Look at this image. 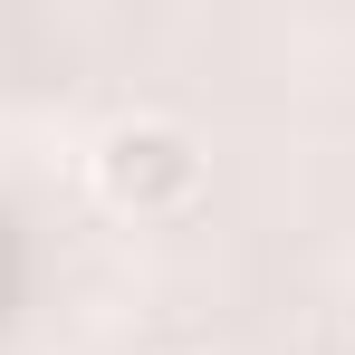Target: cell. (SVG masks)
Returning a JSON list of instances; mask_svg holds the SVG:
<instances>
[{
  "mask_svg": "<svg viewBox=\"0 0 355 355\" xmlns=\"http://www.w3.org/2000/svg\"><path fill=\"white\" fill-rule=\"evenodd\" d=\"M202 135L182 116H116L96 135V154H87V182H96V202L125 211V221H164L182 211L192 192H202Z\"/></svg>",
  "mask_w": 355,
  "mask_h": 355,
  "instance_id": "obj_1",
  "label": "cell"
}]
</instances>
